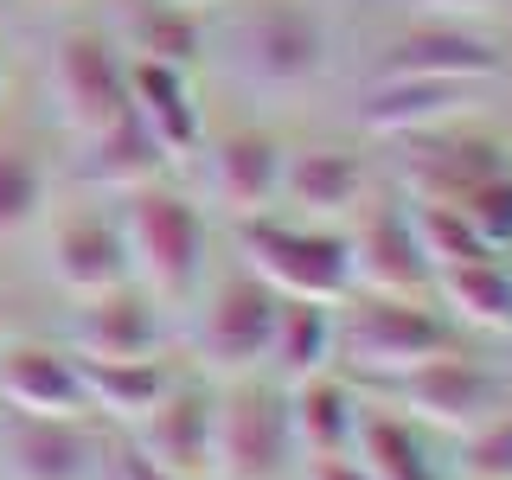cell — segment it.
Masks as SVG:
<instances>
[{
  "mask_svg": "<svg viewBox=\"0 0 512 480\" xmlns=\"http://www.w3.org/2000/svg\"><path fill=\"white\" fill-rule=\"evenodd\" d=\"M45 205V167L26 148H0V244L26 237Z\"/></svg>",
  "mask_w": 512,
  "mask_h": 480,
  "instance_id": "obj_28",
  "label": "cell"
},
{
  "mask_svg": "<svg viewBox=\"0 0 512 480\" xmlns=\"http://www.w3.org/2000/svg\"><path fill=\"white\" fill-rule=\"evenodd\" d=\"M173 7H205V0H173Z\"/></svg>",
  "mask_w": 512,
  "mask_h": 480,
  "instance_id": "obj_35",
  "label": "cell"
},
{
  "mask_svg": "<svg viewBox=\"0 0 512 480\" xmlns=\"http://www.w3.org/2000/svg\"><path fill=\"white\" fill-rule=\"evenodd\" d=\"M128 45L135 58H154V64H173V71H192L205 58V26L192 7H173V0H141L128 13Z\"/></svg>",
  "mask_w": 512,
  "mask_h": 480,
  "instance_id": "obj_26",
  "label": "cell"
},
{
  "mask_svg": "<svg viewBox=\"0 0 512 480\" xmlns=\"http://www.w3.org/2000/svg\"><path fill=\"white\" fill-rule=\"evenodd\" d=\"M269 333H276V295L250 276H224L199 314V359L212 372L244 378L256 365H269Z\"/></svg>",
  "mask_w": 512,
  "mask_h": 480,
  "instance_id": "obj_10",
  "label": "cell"
},
{
  "mask_svg": "<svg viewBox=\"0 0 512 480\" xmlns=\"http://www.w3.org/2000/svg\"><path fill=\"white\" fill-rule=\"evenodd\" d=\"M135 455L180 480H212V391L199 384H173L160 404L135 423Z\"/></svg>",
  "mask_w": 512,
  "mask_h": 480,
  "instance_id": "obj_14",
  "label": "cell"
},
{
  "mask_svg": "<svg viewBox=\"0 0 512 480\" xmlns=\"http://www.w3.org/2000/svg\"><path fill=\"white\" fill-rule=\"evenodd\" d=\"M109 480H180V474H167V468H154L148 455L122 448V455H116V474H109Z\"/></svg>",
  "mask_w": 512,
  "mask_h": 480,
  "instance_id": "obj_33",
  "label": "cell"
},
{
  "mask_svg": "<svg viewBox=\"0 0 512 480\" xmlns=\"http://www.w3.org/2000/svg\"><path fill=\"white\" fill-rule=\"evenodd\" d=\"M0 404L13 416H39V423H77L90 416L84 378H77V352L13 340L0 346Z\"/></svg>",
  "mask_w": 512,
  "mask_h": 480,
  "instance_id": "obj_12",
  "label": "cell"
},
{
  "mask_svg": "<svg viewBox=\"0 0 512 480\" xmlns=\"http://www.w3.org/2000/svg\"><path fill=\"white\" fill-rule=\"evenodd\" d=\"M128 116L141 122V135L160 148V160H192L205 141V116L192 103V71H173V64L135 58L128 64Z\"/></svg>",
  "mask_w": 512,
  "mask_h": 480,
  "instance_id": "obj_16",
  "label": "cell"
},
{
  "mask_svg": "<svg viewBox=\"0 0 512 480\" xmlns=\"http://www.w3.org/2000/svg\"><path fill=\"white\" fill-rule=\"evenodd\" d=\"M429 295L448 308V320H461L474 333H512V269L500 256H474V263L436 269Z\"/></svg>",
  "mask_w": 512,
  "mask_h": 480,
  "instance_id": "obj_24",
  "label": "cell"
},
{
  "mask_svg": "<svg viewBox=\"0 0 512 480\" xmlns=\"http://www.w3.org/2000/svg\"><path fill=\"white\" fill-rule=\"evenodd\" d=\"M288 436H295V455L301 461H333V455H352V436H359V397H352L346 378L333 372H314V378H295L288 384Z\"/></svg>",
  "mask_w": 512,
  "mask_h": 480,
  "instance_id": "obj_21",
  "label": "cell"
},
{
  "mask_svg": "<svg viewBox=\"0 0 512 480\" xmlns=\"http://www.w3.org/2000/svg\"><path fill=\"white\" fill-rule=\"evenodd\" d=\"M0 90H7V71H0Z\"/></svg>",
  "mask_w": 512,
  "mask_h": 480,
  "instance_id": "obj_36",
  "label": "cell"
},
{
  "mask_svg": "<svg viewBox=\"0 0 512 480\" xmlns=\"http://www.w3.org/2000/svg\"><path fill=\"white\" fill-rule=\"evenodd\" d=\"M295 461L288 397L276 384H237L212 397V480H282Z\"/></svg>",
  "mask_w": 512,
  "mask_h": 480,
  "instance_id": "obj_4",
  "label": "cell"
},
{
  "mask_svg": "<svg viewBox=\"0 0 512 480\" xmlns=\"http://www.w3.org/2000/svg\"><path fill=\"white\" fill-rule=\"evenodd\" d=\"M487 109V84H436V77H372L359 103V128L378 141H416L436 128H461Z\"/></svg>",
  "mask_w": 512,
  "mask_h": 480,
  "instance_id": "obj_9",
  "label": "cell"
},
{
  "mask_svg": "<svg viewBox=\"0 0 512 480\" xmlns=\"http://www.w3.org/2000/svg\"><path fill=\"white\" fill-rule=\"evenodd\" d=\"M352 461L372 480H436L423 442L410 436V423L397 416H359V436H352Z\"/></svg>",
  "mask_w": 512,
  "mask_h": 480,
  "instance_id": "obj_27",
  "label": "cell"
},
{
  "mask_svg": "<svg viewBox=\"0 0 512 480\" xmlns=\"http://www.w3.org/2000/svg\"><path fill=\"white\" fill-rule=\"evenodd\" d=\"M461 480H512V404L461 436Z\"/></svg>",
  "mask_w": 512,
  "mask_h": 480,
  "instance_id": "obj_31",
  "label": "cell"
},
{
  "mask_svg": "<svg viewBox=\"0 0 512 480\" xmlns=\"http://www.w3.org/2000/svg\"><path fill=\"white\" fill-rule=\"evenodd\" d=\"M365 199V160L346 148H295L282 154V199L276 212H295V224H340Z\"/></svg>",
  "mask_w": 512,
  "mask_h": 480,
  "instance_id": "obj_17",
  "label": "cell"
},
{
  "mask_svg": "<svg viewBox=\"0 0 512 480\" xmlns=\"http://www.w3.org/2000/svg\"><path fill=\"white\" fill-rule=\"evenodd\" d=\"M77 378H84L90 416H109V423H128V429L180 384L160 359H77Z\"/></svg>",
  "mask_w": 512,
  "mask_h": 480,
  "instance_id": "obj_23",
  "label": "cell"
},
{
  "mask_svg": "<svg viewBox=\"0 0 512 480\" xmlns=\"http://www.w3.org/2000/svg\"><path fill=\"white\" fill-rule=\"evenodd\" d=\"M52 96H58V122L77 141L96 128L128 116V64L109 39L96 32H64L52 45Z\"/></svg>",
  "mask_w": 512,
  "mask_h": 480,
  "instance_id": "obj_7",
  "label": "cell"
},
{
  "mask_svg": "<svg viewBox=\"0 0 512 480\" xmlns=\"http://www.w3.org/2000/svg\"><path fill=\"white\" fill-rule=\"evenodd\" d=\"M410 231H416V250H423L429 276L455 269V263H474V256H493V250H480V237L468 231V218L455 205H410Z\"/></svg>",
  "mask_w": 512,
  "mask_h": 480,
  "instance_id": "obj_29",
  "label": "cell"
},
{
  "mask_svg": "<svg viewBox=\"0 0 512 480\" xmlns=\"http://www.w3.org/2000/svg\"><path fill=\"white\" fill-rule=\"evenodd\" d=\"M352 244V288H372L384 301H423L429 295V263L423 250H416V231H410V205H372V218H365L359 237H346Z\"/></svg>",
  "mask_w": 512,
  "mask_h": 480,
  "instance_id": "obj_15",
  "label": "cell"
},
{
  "mask_svg": "<svg viewBox=\"0 0 512 480\" xmlns=\"http://www.w3.org/2000/svg\"><path fill=\"white\" fill-rule=\"evenodd\" d=\"M506 148L487 135H455V128H436V135H416L404 141V186L410 205H461L474 186L500 180Z\"/></svg>",
  "mask_w": 512,
  "mask_h": 480,
  "instance_id": "obj_11",
  "label": "cell"
},
{
  "mask_svg": "<svg viewBox=\"0 0 512 480\" xmlns=\"http://www.w3.org/2000/svg\"><path fill=\"white\" fill-rule=\"evenodd\" d=\"M340 352L359 378H397L410 365L436 359V352H455L448 340V320L429 314L423 301H384L372 295L365 308H352V320H340Z\"/></svg>",
  "mask_w": 512,
  "mask_h": 480,
  "instance_id": "obj_6",
  "label": "cell"
},
{
  "mask_svg": "<svg viewBox=\"0 0 512 480\" xmlns=\"http://www.w3.org/2000/svg\"><path fill=\"white\" fill-rule=\"evenodd\" d=\"M340 359V314L320 301H276V333H269V365L295 384Z\"/></svg>",
  "mask_w": 512,
  "mask_h": 480,
  "instance_id": "obj_25",
  "label": "cell"
},
{
  "mask_svg": "<svg viewBox=\"0 0 512 480\" xmlns=\"http://www.w3.org/2000/svg\"><path fill=\"white\" fill-rule=\"evenodd\" d=\"M384 391H391L397 410H410L429 429H448V436H468V429L506 410V378L487 372L480 359H461V352H436V359L384 378Z\"/></svg>",
  "mask_w": 512,
  "mask_h": 480,
  "instance_id": "obj_5",
  "label": "cell"
},
{
  "mask_svg": "<svg viewBox=\"0 0 512 480\" xmlns=\"http://www.w3.org/2000/svg\"><path fill=\"white\" fill-rule=\"evenodd\" d=\"M160 308L141 288H116V295H90L71 314V352L77 359H154L160 352Z\"/></svg>",
  "mask_w": 512,
  "mask_h": 480,
  "instance_id": "obj_20",
  "label": "cell"
},
{
  "mask_svg": "<svg viewBox=\"0 0 512 480\" xmlns=\"http://www.w3.org/2000/svg\"><path fill=\"white\" fill-rule=\"evenodd\" d=\"M52 276H58L64 295H77V301L116 295V288H135L116 218H96V212L64 218L58 231H52Z\"/></svg>",
  "mask_w": 512,
  "mask_h": 480,
  "instance_id": "obj_19",
  "label": "cell"
},
{
  "mask_svg": "<svg viewBox=\"0 0 512 480\" xmlns=\"http://www.w3.org/2000/svg\"><path fill=\"white\" fill-rule=\"evenodd\" d=\"M237 250H244V269L276 301L340 308L352 295V244L340 231H327V224H282L276 212L237 218Z\"/></svg>",
  "mask_w": 512,
  "mask_h": 480,
  "instance_id": "obj_3",
  "label": "cell"
},
{
  "mask_svg": "<svg viewBox=\"0 0 512 480\" xmlns=\"http://www.w3.org/2000/svg\"><path fill=\"white\" fill-rule=\"evenodd\" d=\"M116 231L128 250V276H135V288L154 308H186L205 288V224L186 192H173V186L128 192Z\"/></svg>",
  "mask_w": 512,
  "mask_h": 480,
  "instance_id": "obj_1",
  "label": "cell"
},
{
  "mask_svg": "<svg viewBox=\"0 0 512 480\" xmlns=\"http://www.w3.org/2000/svg\"><path fill=\"white\" fill-rule=\"evenodd\" d=\"M308 480H372L352 455H333V461H308Z\"/></svg>",
  "mask_w": 512,
  "mask_h": 480,
  "instance_id": "obj_34",
  "label": "cell"
},
{
  "mask_svg": "<svg viewBox=\"0 0 512 480\" xmlns=\"http://www.w3.org/2000/svg\"><path fill=\"white\" fill-rule=\"evenodd\" d=\"M461 218H468V231L480 237V250L493 256H512V173H500V180L474 186L468 199L455 205Z\"/></svg>",
  "mask_w": 512,
  "mask_h": 480,
  "instance_id": "obj_30",
  "label": "cell"
},
{
  "mask_svg": "<svg viewBox=\"0 0 512 480\" xmlns=\"http://www.w3.org/2000/svg\"><path fill=\"white\" fill-rule=\"evenodd\" d=\"M103 461H109V448L90 429V416H77V423L20 416L0 436V474L7 480H103Z\"/></svg>",
  "mask_w": 512,
  "mask_h": 480,
  "instance_id": "obj_13",
  "label": "cell"
},
{
  "mask_svg": "<svg viewBox=\"0 0 512 480\" xmlns=\"http://www.w3.org/2000/svg\"><path fill=\"white\" fill-rule=\"evenodd\" d=\"M506 71V52L487 32L461 20H423L397 39H384L372 77H436V84H493Z\"/></svg>",
  "mask_w": 512,
  "mask_h": 480,
  "instance_id": "obj_8",
  "label": "cell"
},
{
  "mask_svg": "<svg viewBox=\"0 0 512 480\" xmlns=\"http://www.w3.org/2000/svg\"><path fill=\"white\" fill-rule=\"evenodd\" d=\"M160 167H167V160H160V148L141 135L135 116H122V122L96 128V135H84V141H77V160H71V173H77L90 192H116V199H128V192H141V186H154Z\"/></svg>",
  "mask_w": 512,
  "mask_h": 480,
  "instance_id": "obj_22",
  "label": "cell"
},
{
  "mask_svg": "<svg viewBox=\"0 0 512 480\" xmlns=\"http://www.w3.org/2000/svg\"><path fill=\"white\" fill-rule=\"evenodd\" d=\"M282 141L256 135V128H237V135H218L205 148V180H212V199L231 218H269L282 199Z\"/></svg>",
  "mask_w": 512,
  "mask_h": 480,
  "instance_id": "obj_18",
  "label": "cell"
},
{
  "mask_svg": "<svg viewBox=\"0 0 512 480\" xmlns=\"http://www.w3.org/2000/svg\"><path fill=\"white\" fill-rule=\"evenodd\" d=\"M333 64V32L301 0H263L231 20V71L244 90L295 96L314 90Z\"/></svg>",
  "mask_w": 512,
  "mask_h": 480,
  "instance_id": "obj_2",
  "label": "cell"
},
{
  "mask_svg": "<svg viewBox=\"0 0 512 480\" xmlns=\"http://www.w3.org/2000/svg\"><path fill=\"white\" fill-rule=\"evenodd\" d=\"M416 7H423L429 20H461V26H474V20H487L500 0H416Z\"/></svg>",
  "mask_w": 512,
  "mask_h": 480,
  "instance_id": "obj_32",
  "label": "cell"
}]
</instances>
